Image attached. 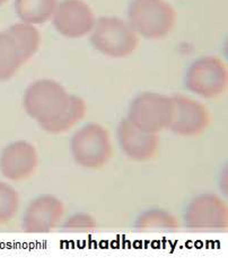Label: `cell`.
Returning a JSON list of instances; mask_svg holds the SVG:
<instances>
[{
    "label": "cell",
    "instance_id": "cell-1",
    "mask_svg": "<svg viewBox=\"0 0 228 258\" xmlns=\"http://www.w3.org/2000/svg\"><path fill=\"white\" fill-rule=\"evenodd\" d=\"M23 105L42 130L52 135L67 132L82 121L87 112L82 97L68 94L59 83L51 79L36 80L28 86Z\"/></svg>",
    "mask_w": 228,
    "mask_h": 258
},
{
    "label": "cell",
    "instance_id": "cell-2",
    "mask_svg": "<svg viewBox=\"0 0 228 258\" xmlns=\"http://www.w3.org/2000/svg\"><path fill=\"white\" fill-rule=\"evenodd\" d=\"M41 34L34 25L14 24L0 32V81L11 79L39 50Z\"/></svg>",
    "mask_w": 228,
    "mask_h": 258
},
{
    "label": "cell",
    "instance_id": "cell-3",
    "mask_svg": "<svg viewBox=\"0 0 228 258\" xmlns=\"http://www.w3.org/2000/svg\"><path fill=\"white\" fill-rule=\"evenodd\" d=\"M128 21L137 35L158 40L173 31L177 13L165 0H134L128 11Z\"/></svg>",
    "mask_w": 228,
    "mask_h": 258
},
{
    "label": "cell",
    "instance_id": "cell-4",
    "mask_svg": "<svg viewBox=\"0 0 228 258\" xmlns=\"http://www.w3.org/2000/svg\"><path fill=\"white\" fill-rule=\"evenodd\" d=\"M70 150L78 166L92 170L102 169L113 155L110 133L99 124L88 123L74 133Z\"/></svg>",
    "mask_w": 228,
    "mask_h": 258
},
{
    "label": "cell",
    "instance_id": "cell-5",
    "mask_svg": "<svg viewBox=\"0 0 228 258\" xmlns=\"http://www.w3.org/2000/svg\"><path fill=\"white\" fill-rule=\"evenodd\" d=\"M91 43L99 53L121 59L134 53L139 44V37L129 23L116 16H103L95 21Z\"/></svg>",
    "mask_w": 228,
    "mask_h": 258
},
{
    "label": "cell",
    "instance_id": "cell-6",
    "mask_svg": "<svg viewBox=\"0 0 228 258\" xmlns=\"http://www.w3.org/2000/svg\"><path fill=\"white\" fill-rule=\"evenodd\" d=\"M174 115L173 98L158 93L145 92L132 100L128 119L141 130L158 133L169 128Z\"/></svg>",
    "mask_w": 228,
    "mask_h": 258
},
{
    "label": "cell",
    "instance_id": "cell-7",
    "mask_svg": "<svg viewBox=\"0 0 228 258\" xmlns=\"http://www.w3.org/2000/svg\"><path fill=\"white\" fill-rule=\"evenodd\" d=\"M228 73L225 62L213 55L200 56L192 62L185 75V87L198 96L212 99L225 93Z\"/></svg>",
    "mask_w": 228,
    "mask_h": 258
},
{
    "label": "cell",
    "instance_id": "cell-8",
    "mask_svg": "<svg viewBox=\"0 0 228 258\" xmlns=\"http://www.w3.org/2000/svg\"><path fill=\"white\" fill-rule=\"evenodd\" d=\"M185 227L192 230H226L228 207L215 194H201L188 204L184 212Z\"/></svg>",
    "mask_w": 228,
    "mask_h": 258
},
{
    "label": "cell",
    "instance_id": "cell-9",
    "mask_svg": "<svg viewBox=\"0 0 228 258\" xmlns=\"http://www.w3.org/2000/svg\"><path fill=\"white\" fill-rule=\"evenodd\" d=\"M55 31L67 39H80L92 32L95 16L83 0H63L52 16Z\"/></svg>",
    "mask_w": 228,
    "mask_h": 258
},
{
    "label": "cell",
    "instance_id": "cell-10",
    "mask_svg": "<svg viewBox=\"0 0 228 258\" xmlns=\"http://www.w3.org/2000/svg\"><path fill=\"white\" fill-rule=\"evenodd\" d=\"M65 216V207L53 195L44 194L33 199L24 212L23 230L28 233H45L55 230Z\"/></svg>",
    "mask_w": 228,
    "mask_h": 258
},
{
    "label": "cell",
    "instance_id": "cell-11",
    "mask_svg": "<svg viewBox=\"0 0 228 258\" xmlns=\"http://www.w3.org/2000/svg\"><path fill=\"white\" fill-rule=\"evenodd\" d=\"M174 115L169 130L180 137H198L207 130L211 116L205 105L184 95H174Z\"/></svg>",
    "mask_w": 228,
    "mask_h": 258
},
{
    "label": "cell",
    "instance_id": "cell-12",
    "mask_svg": "<svg viewBox=\"0 0 228 258\" xmlns=\"http://www.w3.org/2000/svg\"><path fill=\"white\" fill-rule=\"evenodd\" d=\"M40 164L37 150L27 141H16L8 145L0 156V171L12 181L31 178Z\"/></svg>",
    "mask_w": 228,
    "mask_h": 258
},
{
    "label": "cell",
    "instance_id": "cell-13",
    "mask_svg": "<svg viewBox=\"0 0 228 258\" xmlns=\"http://www.w3.org/2000/svg\"><path fill=\"white\" fill-rule=\"evenodd\" d=\"M118 140L128 158L138 162L154 159L159 151L157 133H150L134 125L125 118L118 127Z\"/></svg>",
    "mask_w": 228,
    "mask_h": 258
},
{
    "label": "cell",
    "instance_id": "cell-14",
    "mask_svg": "<svg viewBox=\"0 0 228 258\" xmlns=\"http://www.w3.org/2000/svg\"><path fill=\"white\" fill-rule=\"evenodd\" d=\"M56 8V0H16L15 11L24 23L41 25L50 21Z\"/></svg>",
    "mask_w": 228,
    "mask_h": 258
},
{
    "label": "cell",
    "instance_id": "cell-15",
    "mask_svg": "<svg viewBox=\"0 0 228 258\" xmlns=\"http://www.w3.org/2000/svg\"><path fill=\"white\" fill-rule=\"evenodd\" d=\"M136 227L142 230H175L179 228V221L173 214L163 209H153L138 217Z\"/></svg>",
    "mask_w": 228,
    "mask_h": 258
},
{
    "label": "cell",
    "instance_id": "cell-16",
    "mask_svg": "<svg viewBox=\"0 0 228 258\" xmlns=\"http://www.w3.org/2000/svg\"><path fill=\"white\" fill-rule=\"evenodd\" d=\"M20 208V197L15 188L0 181V224L8 223L16 216Z\"/></svg>",
    "mask_w": 228,
    "mask_h": 258
},
{
    "label": "cell",
    "instance_id": "cell-17",
    "mask_svg": "<svg viewBox=\"0 0 228 258\" xmlns=\"http://www.w3.org/2000/svg\"><path fill=\"white\" fill-rule=\"evenodd\" d=\"M96 228L95 219L87 213H74L63 223L64 231H91Z\"/></svg>",
    "mask_w": 228,
    "mask_h": 258
},
{
    "label": "cell",
    "instance_id": "cell-18",
    "mask_svg": "<svg viewBox=\"0 0 228 258\" xmlns=\"http://www.w3.org/2000/svg\"><path fill=\"white\" fill-rule=\"evenodd\" d=\"M6 2H7V0H0V6H2V5L5 4Z\"/></svg>",
    "mask_w": 228,
    "mask_h": 258
}]
</instances>
